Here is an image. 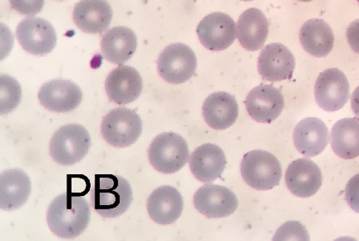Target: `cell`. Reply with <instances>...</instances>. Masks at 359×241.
<instances>
[{
	"mask_svg": "<svg viewBox=\"0 0 359 241\" xmlns=\"http://www.w3.org/2000/svg\"><path fill=\"white\" fill-rule=\"evenodd\" d=\"M91 209L83 196L62 194L48 209L47 221L53 234L62 239H74L88 228Z\"/></svg>",
	"mask_w": 359,
	"mask_h": 241,
	"instance_id": "cell-1",
	"label": "cell"
},
{
	"mask_svg": "<svg viewBox=\"0 0 359 241\" xmlns=\"http://www.w3.org/2000/svg\"><path fill=\"white\" fill-rule=\"evenodd\" d=\"M133 190L129 182L122 176L97 175L91 191L92 205L102 217L122 216L132 204Z\"/></svg>",
	"mask_w": 359,
	"mask_h": 241,
	"instance_id": "cell-2",
	"label": "cell"
},
{
	"mask_svg": "<svg viewBox=\"0 0 359 241\" xmlns=\"http://www.w3.org/2000/svg\"><path fill=\"white\" fill-rule=\"evenodd\" d=\"M189 156L187 142L173 132L157 136L148 149V159L152 167L165 175L176 173L185 167Z\"/></svg>",
	"mask_w": 359,
	"mask_h": 241,
	"instance_id": "cell-3",
	"label": "cell"
},
{
	"mask_svg": "<svg viewBox=\"0 0 359 241\" xmlns=\"http://www.w3.org/2000/svg\"><path fill=\"white\" fill-rule=\"evenodd\" d=\"M91 144V137L86 128L70 124L55 133L49 151L55 162L67 167L80 162L88 155Z\"/></svg>",
	"mask_w": 359,
	"mask_h": 241,
	"instance_id": "cell-4",
	"label": "cell"
},
{
	"mask_svg": "<svg viewBox=\"0 0 359 241\" xmlns=\"http://www.w3.org/2000/svg\"><path fill=\"white\" fill-rule=\"evenodd\" d=\"M241 172L247 185L258 190H272L280 185L282 177L279 159L266 150H252L245 154Z\"/></svg>",
	"mask_w": 359,
	"mask_h": 241,
	"instance_id": "cell-5",
	"label": "cell"
},
{
	"mask_svg": "<svg viewBox=\"0 0 359 241\" xmlns=\"http://www.w3.org/2000/svg\"><path fill=\"white\" fill-rule=\"evenodd\" d=\"M142 122L136 110L116 108L102 119L101 133L104 139L116 148L131 146L140 138Z\"/></svg>",
	"mask_w": 359,
	"mask_h": 241,
	"instance_id": "cell-6",
	"label": "cell"
},
{
	"mask_svg": "<svg viewBox=\"0 0 359 241\" xmlns=\"http://www.w3.org/2000/svg\"><path fill=\"white\" fill-rule=\"evenodd\" d=\"M197 59L194 51L187 44H170L161 53L157 60V70L165 82L183 84L196 74Z\"/></svg>",
	"mask_w": 359,
	"mask_h": 241,
	"instance_id": "cell-7",
	"label": "cell"
},
{
	"mask_svg": "<svg viewBox=\"0 0 359 241\" xmlns=\"http://www.w3.org/2000/svg\"><path fill=\"white\" fill-rule=\"evenodd\" d=\"M16 37L22 48L36 56L48 55L57 44L55 28L41 18H27L21 21L17 27Z\"/></svg>",
	"mask_w": 359,
	"mask_h": 241,
	"instance_id": "cell-8",
	"label": "cell"
},
{
	"mask_svg": "<svg viewBox=\"0 0 359 241\" xmlns=\"http://www.w3.org/2000/svg\"><path fill=\"white\" fill-rule=\"evenodd\" d=\"M197 35L203 46L212 51H222L230 47L237 37L236 22L221 12L210 13L200 22Z\"/></svg>",
	"mask_w": 359,
	"mask_h": 241,
	"instance_id": "cell-9",
	"label": "cell"
},
{
	"mask_svg": "<svg viewBox=\"0 0 359 241\" xmlns=\"http://www.w3.org/2000/svg\"><path fill=\"white\" fill-rule=\"evenodd\" d=\"M314 95L318 106L334 112L346 105L349 98L348 80L342 71L332 68L325 70L317 79Z\"/></svg>",
	"mask_w": 359,
	"mask_h": 241,
	"instance_id": "cell-10",
	"label": "cell"
},
{
	"mask_svg": "<svg viewBox=\"0 0 359 241\" xmlns=\"http://www.w3.org/2000/svg\"><path fill=\"white\" fill-rule=\"evenodd\" d=\"M39 100L45 109L52 112H71L82 102L83 92L70 80L53 79L40 88Z\"/></svg>",
	"mask_w": 359,
	"mask_h": 241,
	"instance_id": "cell-11",
	"label": "cell"
},
{
	"mask_svg": "<svg viewBox=\"0 0 359 241\" xmlns=\"http://www.w3.org/2000/svg\"><path fill=\"white\" fill-rule=\"evenodd\" d=\"M194 205L201 215L208 218L230 216L236 211V195L226 187L205 185L196 192Z\"/></svg>",
	"mask_w": 359,
	"mask_h": 241,
	"instance_id": "cell-12",
	"label": "cell"
},
{
	"mask_svg": "<svg viewBox=\"0 0 359 241\" xmlns=\"http://www.w3.org/2000/svg\"><path fill=\"white\" fill-rule=\"evenodd\" d=\"M245 105L250 117L259 123H271L285 108L282 93L271 84H262L249 93Z\"/></svg>",
	"mask_w": 359,
	"mask_h": 241,
	"instance_id": "cell-13",
	"label": "cell"
},
{
	"mask_svg": "<svg viewBox=\"0 0 359 241\" xmlns=\"http://www.w3.org/2000/svg\"><path fill=\"white\" fill-rule=\"evenodd\" d=\"M295 60L293 53L284 44H269L264 48L258 60V69L264 80L282 82L293 77Z\"/></svg>",
	"mask_w": 359,
	"mask_h": 241,
	"instance_id": "cell-14",
	"label": "cell"
},
{
	"mask_svg": "<svg viewBox=\"0 0 359 241\" xmlns=\"http://www.w3.org/2000/svg\"><path fill=\"white\" fill-rule=\"evenodd\" d=\"M107 97L120 105L130 104L140 97L143 82L141 74L132 66L120 65L111 70L105 83Z\"/></svg>",
	"mask_w": 359,
	"mask_h": 241,
	"instance_id": "cell-15",
	"label": "cell"
},
{
	"mask_svg": "<svg viewBox=\"0 0 359 241\" xmlns=\"http://www.w3.org/2000/svg\"><path fill=\"white\" fill-rule=\"evenodd\" d=\"M285 181L292 194L302 198L311 197L322 185L321 169L311 159H298L287 169Z\"/></svg>",
	"mask_w": 359,
	"mask_h": 241,
	"instance_id": "cell-16",
	"label": "cell"
},
{
	"mask_svg": "<svg viewBox=\"0 0 359 241\" xmlns=\"http://www.w3.org/2000/svg\"><path fill=\"white\" fill-rule=\"evenodd\" d=\"M184 200L180 191L172 186L159 187L147 200V211L156 224H173L181 217Z\"/></svg>",
	"mask_w": 359,
	"mask_h": 241,
	"instance_id": "cell-17",
	"label": "cell"
},
{
	"mask_svg": "<svg viewBox=\"0 0 359 241\" xmlns=\"http://www.w3.org/2000/svg\"><path fill=\"white\" fill-rule=\"evenodd\" d=\"M111 7L107 0H81L76 4L74 21L87 34H102L111 23Z\"/></svg>",
	"mask_w": 359,
	"mask_h": 241,
	"instance_id": "cell-18",
	"label": "cell"
},
{
	"mask_svg": "<svg viewBox=\"0 0 359 241\" xmlns=\"http://www.w3.org/2000/svg\"><path fill=\"white\" fill-rule=\"evenodd\" d=\"M329 129L320 119H304L294 129L295 148L307 157L320 155L329 144Z\"/></svg>",
	"mask_w": 359,
	"mask_h": 241,
	"instance_id": "cell-19",
	"label": "cell"
},
{
	"mask_svg": "<svg viewBox=\"0 0 359 241\" xmlns=\"http://www.w3.org/2000/svg\"><path fill=\"white\" fill-rule=\"evenodd\" d=\"M32 191L28 175L20 169L4 171L0 178V207L12 211L25 204Z\"/></svg>",
	"mask_w": 359,
	"mask_h": 241,
	"instance_id": "cell-20",
	"label": "cell"
},
{
	"mask_svg": "<svg viewBox=\"0 0 359 241\" xmlns=\"http://www.w3.org/2000/svg\"><path fill=\"white\" fill-rule=\"evenodd\" d=\"M226 162V155L222 148L217 145L205 144L192 153L190 169L196 180L210 183L222 176Z\"/></svg>",
	"mask_w": 359,
	"mask_h": 241,
	"instance_id": "cell-21",
	"label": "cell"
},
{
	"mask_svg": "<svg viewBox=\"0 0 359 241\" xmlns=\"http://www.w3.org/2000/svg\"><path fill=\"white\" fill-rule=\"evenodd\" d=\"M202 114L210 128L222 131L236 123L239 115V106L236 98L230 93L217 92L205 100Z\"/></svg>",
	"mask_w": 359,
	"mask_h": 241,
	"instance_id": "cell-22",
	"label": "cell"
},
{
	"mask_svg": "<svg viewBox=\"0 0 359 241\" xmlns=\"http://www.w3.org/2000/svg\"><path fill=\"white\" fill-rule=\"evenodd\" d=\"M101 48L102 56L107 61L122 65L131 59L136 52L137 35L128 27H115L103 35Z\"/></svg>",
	"mask_w": 359,
	"mask_h": 241,
	"instance_id": "cell-23",
	"label": "cell"
},
{
	"mask_svg": "<svg viewBox=\"0 0 359 241\" xmlns=\"http://www.w3.org/2000/svg\"><path fill=\"white\" fill-rule=\"evenodd\" d=\"M269 34L267 18L258 8L245 11L237 23V38L248 51H257L264 46Z\"/></svg>",
	"mask_w": 359,
	"mask_h": 241,
	"instance_id": "cell-24",
	"label": "cell"
},
{
	"mask_svg": "<svg viewBox=\"0 0 359 241\" xmlns=\"http://www.w3.org/2000/svg\"><path fill=\"white\" fill-rule=\"evenodd\" d=\"M299 39L304 50L317 58L330 55L334 44L333 30L325 21L320 19L305 22L300 30Z\"/></svg>",
	"mask_w": 359,
	"mask_h": 241,
	"instance_id": "cell-25",
	"label": "cell"
},
{
	"mask_svg": "<svg viewBox=\"0 0 359 241\" xmlns=\"http://www.w3.org/2000/svg\"><path fill=\"white\" fill-rule=\"evenodd\" d=\"M331 145L334 153L344 159L359 156V120L346 118L339 120L331 131Z\"/></svg>",
	"mask_w": 359,
	"mask_h": 241,
	"instance_id": "cell-26",
	"label": "cell"
},
{
	"mask_svg": "<svg viewBox=\"0 0 359 241\" xmlns=\"http://www.w3.org/2000/svg\"><path fill=\"white\" fill-rule=\"evenodd\" d=\"M21 86L15 79L10 75H1V114L12 112L20 104Z\"/></svg>",
	"mask_w": 359,
	"mask_h": 241,
	"instance_id": "cell-27",
	"label": "cell"
},
{
	"mask_svg": "<svg viewBox=\"0 0 359 241\" xmlns=\"http://www.w3.org/2000/svg\"><path fill=\"white\" fill-rule=\"evenodd\" d=\"M309 240V233L305 227L297 221H290L277 230L273 240Z\"/></svg>",
	"mask_w": 359,
	"mask_h": 241,
	"instance_id": "cell-28",
	"label": "cell"
},
{
	"mask_svg": "<svg viewBox=\"0 0 359 241\" xmlns=\"http://www.w3.org/2000/svg\"><path fill=\"white\" fill-rule=\"evenodd\" d=\"M45 0H10L13 10L22 15L33 16L41 12Z\"/></svg>",
	"mask_w": 359,
	"mask_h": 241,
	"instance_id": "cell-29",
	"label": "cell"
},
{
	"mask_svg": "<svg viewBox=\"0 0 359 241\" xmlns=\"http://www.w3.org/2000/svg\"><path fill=\"white\" fill-rule=\"evenodd\" d=\"M346 200L353 211L359 213V174L350 178L346 186Z\"/></svg>",
	"mask_w": 359,
	"mask_h": 241,
	"instance_id": "cell-30",
	"label": "cell"
},
{
	"mask_svg": "<svg viewBox=\"0 0 359 241\" xmlns=\"http://www.w3.org/2000/svg\"><path fill=\"white\" fill-rule=\"evenodd\" d=\"M347 39L352 50L359 55V20L353 21L348 26Z\"/></svg>",
	"mask_w": 359,
	"mask_h": 241,
	"instance_id": "cell-31",
	"label": "cell"
},
{
	"mask_svg": "<svg viewBox=\"0 0 359 241\" xmlns=\"http://www.w3.org/2000/svg\"><path fill=\"white\" fill-rule=\"evenodd\" d=\"M351 105L354 114L359 118V86L353 93Z\"/></svg>",
	"mask_w": 359,
	"mask_h": 241,
	"instance_id": "cell-32",
	"label": "cell"
},
{
	"mask_svg": "<svg viewBox=\"0 0 359 241\" xmlns=\"http://www.w3.org/2000/svg\"><path fill=\"white\" fill-rule=\"evenodd\" d=\"M299 1H302V2H311V1H313V0H299Z\"/></svg>",
	"mask_w": 359,
	"mask_h": 241,
	"instance_id": "cell-33",
	"label": "cell"
},
{
	"mask_svg": "<svg viewBox=\"0 0 359 241\" xmlns=\"http://www.w3.org/2000/svg\"><path fill=\"white\" fill-rule=\"evenodd\" d=\"M242 1H252V0H242Z\"/></svg>",
	"mask_w": 359,
	"mask_h": 241,
	"instance_id": "cell-34",
	"label": "cell"
},
{
	"mask_svg": "<svg viewBox=\"0 0 359 241\" xmlns=\"http://www.w3.org/2000/svg\"><path fill=\"white\" fill-rule=\"evenodd\" d=\"M60 1H64V0H60Z\"/></svg>",
	"mask_w": 359,
	"mask_h": 241,
	"instance_id": "cell-35",
	"label": "cell"
},
{
	"mask_svg": "<svg viewBox=\"0 0 359 241\" xmlns=\"http://www.w3.org/2000/svg\"><path fill=\"white\" fill-rule=\"evenodd\" d=\"M358 4H359V0H358Z\"/></svg>",
	"mask_w": 359,
	"mask_h": 241,
	"instance_id": "cell-36",
	"label": "cell"
}]
</instances>
